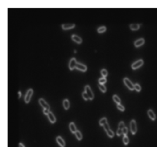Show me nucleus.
Segmentation results:
<instances>
[{"label": "nucleus", "instance_id": "3", "mask_svg": "<svg viewBox=\"0 0 157 147\" xmlns=\"http://www.w3.org/2000/svg\"><path fill=\"white\" fill-rule=\"evenodd\" d=\"M85 92H86V94L88 95L89 99L91 100L94 99V94H93V92H92L90 86L89 85L85 86Z\"/></svg>", "mask_w": 157, "mask_h": 147}, {"label": "nucleus", "instance_id": "15", "mask_svg": "<svg viewBox=\"0 0 157 147\" xmlns=\"http://www.w3.org/2000/svg\"><path fill=\"white\" fill-rule=\"evenodd\" d=\"M147 114H148L149 117L152 119V120H155L156 119V115L155 113H153V111L152 110H149L148 111H147Z\"/></svg>", "mask_w": 157, "mask_h": 147}, {"label": "nucleus", "instance_id": "8", "mask_svg": "<svg viewBox=\"0 0 157 147\" xmlns=\"http://www.w3.org/2000/svg\"><path fill=\"white\" fill-rule=\"evenodd\" d=\"M39 103L40 105H41L44 109H47V110H49V105L47 103V102L41 98V99H39Z\"/></svg>", "mask_w": 157, "mask_h": 147}, {"label": "nucleus", "instance_id": "1", "mask_svg": "<svg viewBox=\"0 0 157 147\" xmlns=\"http://www.w3.org/2000/svg\"><path fill=\"white\" fill-rule=\"evenodd\" d=\"M124 84H125V85L127 86V87L130 89V90H133L134 89H135V87H134V84L132 83L130 80H129L128 78H125L124 79Z\"/></svg>", "mask_w": 157, "mask_h": 147}, {"label": "nucleus", "instance_id": "11", "mask_svg": "<svg viewBox=\"0 0 157 147\" xmlns=\"http://www.w3.org/2000/svg\"><path fill=\"white\" fill-rule=\"evenodd\" d=\"M144 42H145V40H144L143 38H140L134 42V45H135V47H140V46L143 45L144 44Z\"/></svg>", "mask_w": 157, "mask_h": 147}, {"label": "nucleus", "instance_id": "2", "mask_svg": "<svg viewBox=\"0 0 157 147\" xmlns=\"http://www.w3.org/2000/svg\"><path fill=\"white\" fill-rule=\"evenodd\" d=\"M103 127H104V130H105L106 133H107V136H108L109 137L113 138V136H114V133H113V132L111 130H110V127H109L108 123H107V124L104 125Z\"/></svg>", "mask_w": 157, "mask_h": 147}, {"label": "nucleus", "instance_id": "30", "mask_svg": "<svg viewBox=\"0 0 157 147\" xmlns=\"http://www.w3.org/2000/svg\"><path fill=\"white\" fill-rule=\"evenodd\" d=\"M82 96H83V98L85 100H89V97H88V95L86 94V92H84V93H83L82 94Z\"/></svg>", "mask_w": 157, "mask_h": 147}, {"label": "nucleus", "instance_id": "12", "mask_svg": "<svg viewBox=\"0 0 157 147\" xmlns=\"http://www.w3.org/2000/svg\"><path fill=\"white\" fill-rule=\"evenodd\" d=\"M48 117L49 121H50L51 123H54L55 121H56V118H55V116L51 112H49V113L48 114Z\"/></svg>", "mask_w": 157, "mask_h": 147}, {"label": "nucleus", "instance_id": "33", "mask_svg": "<svg viewBox=\"0 0 157 147\" xmlns=\"http://www.w3.org/2000/svg\"><path fill=\"white\" fill-rule=\"evenodd\" d=\"M49 112H50L49 110H47V109H44V110H43V113H44V114H45V115H48Z\"/></svg>", "mask_w": 157, "mask_h": 147}, {"label": "nucleus", "instance_id": "24", "mask_svg": "<svg viewBox=\"0 0 157 147\" xmlns=\"http://www.w3.org/2000/svg\"><path fill=\"white\" fill-rule=\"evenodd\" d=\"M107 82V79L106 78H101L99 79V84H104Z\"/></svg>", "mask_w": 157, "mask_h": 147}, {"label": "nucleus", "instance_id": "19", "mask_svg": "<svg viewBox=\"0 0 157 147\" xmlns=\"http://www.w3.org/2000/svg\"><path fill=\"white\" fill-rule=\"evenodd\" d=\"M99 123H100V126H104L105 124H107V118H106V117L102 118V119H101L99 121Z\"/></svg>", "mask_w": 157, "mask_h": 147}, {"label": "nucleus", "instance_id": "20", "mask_svg": "<svg viewBox=\"0 0 157 147\" xmlns=\"http://www.w3.org/2000/svg\"><path fill=\"white\" fill-rule=\"evenodd\" d=\"M113 100H114L117 104H120L121 100H120V98L118 97V96H116V95H113Z\"/></svg>", "mask_w": 157, "mask_h": 147}, {"label": "nucleus", "instance_id": "25", "mask_svg": "<svg viewBox=\"0 0 157 147\" xmlns=\"http://www.w3.org/2000/svg\"><path fill=\"white\" fill-rule=\"evenodd\" d=\"M101 74H102L103 78H106V77L107 76V74H108V73H107V70H105V69H103L102 70H101Z\"/></svg>", "mask_w": 157, "mask_h": 147}, {"label": "nucleus", "instance_id": "5", "mask_svg": "<svg viewBox=\"0 0 157 147\" xmlns=\"http://www.w3.org/2000/svg\"><path fill=\"white\" fill-rule=\"evenodd\" d=\"M130 130H131V133L133 134H135L136 133V130H137L136 123V121H135L134 119L131 120V122H130Z\"/></svg>", "mask_w": 157, "mask_h": 147}, {"label": "nucleus", "instance_id": "35", "mask_svg": "<svg viewBox=\"0 0 157 147\" xmlns=\"http://www.w3.org/2000/svg\"><path fill=\"white\" fill-rule=\"evenodd\" d=\"M18 98H19V97H21V92H20V91H19V92H18Z\"/></svg>", "mask_w": 157, "mask_h": 147}, {"label": "nucleus", "instance_id": "23", "mask_svg": "<svg viewBox=\"0 0 157 147\" xmlns=\"http://www.w3.org/2000/svg\"><path fill=\"white\" fill-rule=\"evenodd\" d=\"M99 88H100V90H101V92H103V93H105L106 92V90H107V89H106V87H104V85L103 84H99Z\"/></svg>", "mask_w": 157, "mask_h": 147}, {"label": "nucleus", "instance_id": "9", "mask_svg": "<svg viewBox=\"0 0 157 147\" xmlns=\"http://www.w3.org/2000/svg\"><path fill=\"white\" fill-rule=\"evenodd\" d=\"M76 68L78 69V70H81V71H83V72L86 71V70H87V67H86L84 64H81V63H78V64H77Z\"/></svg>", "mask_w": 157, "mask_h": 147}, {"label": "nucleus", "instance_id": "13", "mask_svg": "<svg viewBox=\"0 0 157 147\" xmlns=\"http://www.w3.org/2000/svg\"><path fill=\"white\" fill-rule=\"evenodd\" d=\"M56 141L58 142V143L60 145L61 147H64V146H65V143H64V139H63L61 136H57Z\"/></svg>", "mask_w": 157, "mask_h": 147}, {"label": "nucleus", "instance_id": "4", "mask_svg": "<svg viewBox=\"0 0 157 147\" xmlns=\"http://www.w3.org/2000/svg\"><path fill=\"white\" fill-rule=\"evenodd\" d=\"M33 94V90L32 89H29V90H28L26 95L25 96V102L26 103H29V101L31 100V97H32V95Z\"/></svg>", "mask_w": 157, "mask_h": 147}, {"label": "nucleus", "instance_id": "28", "mask_svg": "<svg viewBox=\"0 0 157 147\" xmlns=\"http://www.w3.org/2000/svg\"><path fill=\"white\" fill-rule=\"evenodd\" d=\"M134 87H135V90H136V91L140 92V91L141 90V87H140V84H136L134 85Z\"/></svg>", "mask_w": 157, "mask_h": 147}, {"label": "nucleus", "instance_id": "26", "mask_svg": "<svg viewBox=\"0 0 157 147\" xmlns=\"http://www.w3.org/2000/svg\"><path fill=\"white\" fill-rule=\"evenodd\" d=\"M123 142H124L125 145H127V144L129 143V138L127 136H124V139H123Z\"/></svg>", "mask_w": 157, "mask_h": 147}, {"label": "nucleus", "instance_id": "29", "mask_svg": "<svg viewBox=\"0 0 157 147\" xmlns=\"http://www.w3.org/2000/svg\"><path fill=\"white\" fill-rule=\"evenodd\" d=\"M125 127V126H124V122H123V121H121L119 123V127H118V129H121V130H123Z\"/></svg>", "mask_w": 157, "mask_h": 147}, {"label": "nucleus", "instance_id": "7", "mask_svg": "<svg viewBox=\"0 0 157 147\" xmlns=\"http://www.w3.org/2000/svg\"><path fill=\"white\" fill-rule=\"evenodd\" d=\"M77 64H78V62H77V61L75 58H72L71 60H70V63H69V68L70 70H74V68H76V66H77Z\"/></svg>", "mask_w": 157, "mask_h": 147}, {"label": "nucleus", "instance_id": "18", "mask_svg": "<svg viewBox=\"0 0 157 147\" xmlns=\"http://www.w3.org/2000/svg\"><path fill=\"white\" fill-rule=\"evenodd\" d=\"M63 105H64V109H65V110L68 109L69 106H70V103H69L68 100H67V99L64 100V101H63Z\"/></svg>", "mask_w": 157, "mask_h": 147}, {"label": "nucleus", "instance_id": "34", "mask_svg": "<svg viewBox=\"0 0 157 147\" xmlns=\"http://www.w3.org/2000/svg\"><path fill=\"white\" fill-rule=\"evenodd\" d=\"M18 147H25V146L23 145L22 143H20L19 144H18Z\"/></svg>", "mask_w": 157, "mask_h": 147}, {"label": "nucleus", "instance_id": "21", "mask_svg": "<svg viewBox=\"0 0 157 147\" xmlns=\"http://www.w3.org/2000/svg\"><path fill=\"white\" fill-rule=\"evenodd\" d=\"M106 30H107V29H106L105 26H101V27H99L97 29V32L98 33H103V32H105Z\"/></svg>", "mask_w": 157, "mask_h": 147}, {"label": "nucleus", "instance_id": "17", "mask_svg": "<svg viewBox=\"0 0 157 147\" xmlns=\"http://www.w3.org/2000/svg\"><path fill=\"white\" fill-rule=\"evenodd\" d=\"M140 24H131L130 25V29L132 30H138L140 29Z\"/></svg>", "mask_w": 157, "mask_h": 147}, {"label": "nucleus", "instance_id": "6", "mask_svg": "<svg viewBox=\"0 0 157 147\" xmlns=\"http://www.w3.org/2000/svg\"><path fill=\"white\" fill-rule=\"evenodd\" d=\"M143 64V60H139L136 61V62H134L133 64H132V68L133 70H136L137 68H139L140 67H141Z\"/></svg>", "mask_w": 157, "mask_h": 147}, {"label": "nucleus", "instance_id": "32", "mask_svg": "<svg viewBox=\"0 0 157 147\" xmlns=\"http://www.w3.org/2000/svg\"><path fill=\"white\" fill-rule=\"evenodd\" d=\"M127 132H128V130H127V127H124V129H123V133H124V136H127Z\"/></svg>", "mask_w": 157, "mask_h": 147}, {"label": "nucleus", "instance_id": "16", "mask_svg": "<svg viewBox=\"0 0 157 147\" xmlns=\"http://www.w3.org/2000/svg\"><path fill=\"white\" fill-rule=\"evenodd\" d=\"M69 128H70V131H71V133H75L77 131V128H76V126H75V124L74 123V122H70V123L69 124Z\"/></svg>", "mask_w": 157, "mask_h": 147}, {"label": "nucleus", "instance_id": "14", "mask_svg": "<svg viewBox=\"0 0 157 147\" xmlns=\"http://www.w3.org/2000/svg\"><path fill=\"white\" fill-rule=\"evenodd\" d=\"M75 27L74 24H62V29L64 30H68L70 29H73V28Z\"/></svg>", "mask_w": 157, "mask_h": 147}, {"label": "nucleus", "instance_id": "31", "mask_svg": "<svg viewBox=\"0 0 157 147\" xmlns=\"http://www.w3.org/2000/svg\"><path fill=\"white\" fill-rule=\"evenodd\" d=\"M122 134H123V130H121V129H118L117 131H116V135L119 136Z\"/></svg>", "mask_w": 157, "mask_h": 147}, {"label": "nucleus", "instance_id": "10", "mask_svg": "<svg viewBox=\"0 0 157 147\" xmlns=\"http://www.w3.org/2000/svg\"><path fill=\"white\" fill-rule=\"evenodd\" d=\"M71 38H72V40H73L74 41H75L77 43V44H81V43L82 42L81 38H80L79 36L76 35H73L71 36Z\"/></svg>", "mask_w": 157, "mask_h": 147}, {"label": "nucleus", "instance_id": "22", "mask_svg": "<svg viewBox=\"0 0 157 147\" xmlns=\"http://www.w3.org/2000/svg\"><path fill=\"white\" fill-rule=\"evenodd\" d=\"M75 135H76L77 139H78V140H81L82 139V134L80 131H77L75 133Z\"/></svg>", "mask_w": 157, "mask_h": 147}, {"label": "nucleus", "instance_id": "27", "mask_svg": "<svg viewBox=\"0 0 157 147\" xmlns=\"http://www.w3.org/2000/svg\"><path fill=\"white\" fill-rule=\"evenodd\" d=\"M116 107H117V109L119 110H120V111H124L125 110V108L121 105V104H117V105H116Z\"/></svg>", "mask_w": 157, "mask_h": 147}]
</instances>
